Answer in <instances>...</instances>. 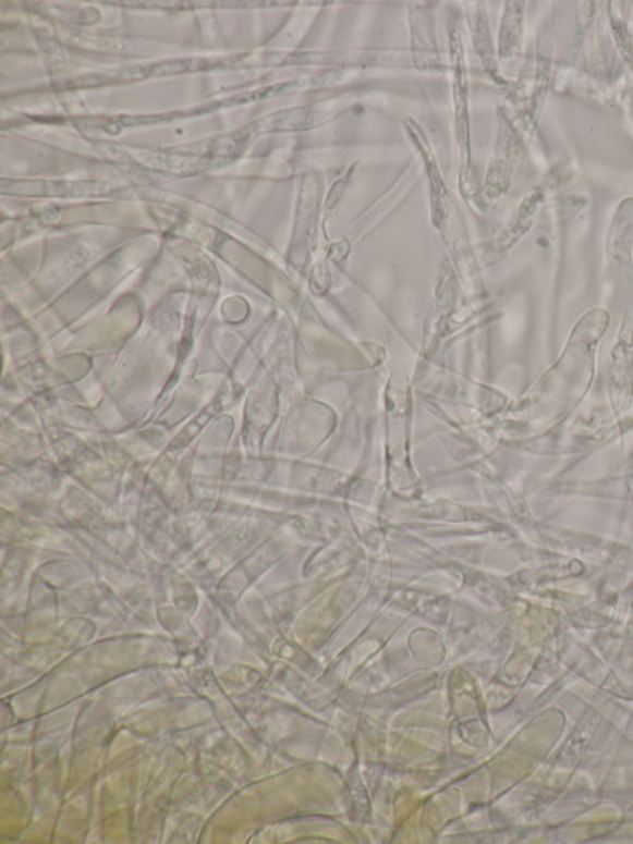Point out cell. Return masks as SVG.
<instances>
[{
    "label": "cell",
    "mask_w": 633,
    "mask_h": 844,
    "mask_svg": "<svg viewBox=\"0 0 633 844\" xmlns=\"http://www.w3.org/2000/svg\"><path fill=\"white\" fill-rule=\"evenodd\" d=\"M450 54L453 68L454 122H457L458 148H460L463 178L466 180L471 167V132H468V83L466 58H464L463 35L457 21L450 23Z\"/></svg>",
    "instance_id": "6da1fadb"
},
{
    "label": "cell",
    "mask_w": 633,
    "mask_h": 844,
    "mask_svg": "<svg viewBox=\"0 0 633 844\" xmlns=\"http://www.w3.org/2000/svg\"><path fill=\"white\" fill-rule=\"evenodd\" d=\"M520 139L509 125H503L502 135L499 138L498 155L495 157L486 181V195L489 198L502 197L509 189L510 181L520 160Z\"/></svg>",
    "instance_id": "7a4b0ae2"
},
{
    "label": "cell",
    "mask_w": 633,
    "mask_h": 844,
    "mask_svg": "<svg viewBox=\"0 0 633 844\" xmlns=\"http://www.w3.org/2000/svg\"><path fill=\"white\" fill-rule=\"evenodd\" d=\"M524 3L507 2L499 33L500 61H513L520 56L524 35Z\"/></svg>",
    "instance_id": "3957f363"
},
{
    "label": "cell",
    "mask_w": 633,
    "mask_h": 844,
    "mask_svg": "<svg viewBox=\"0 0 633 844\" xmlns=\"http://www.w3.org/2000/svg\"><path fill=\"white\" fill-rule=\"evenodd\" d=\"M633 244V197L619 204L610 227V247L618 259L631 260Z\"/></svg>",
    "instance_id": "277c9868"
},
{
    "label": "cell",
    "mask_w": 633,
    "mask_h": 844,
    "mask_svg": "<svg viewBox=\"0 0 633 844\" xmlns=\"http://www.w3.org/2000/svg\"><path fill=\"white\" fill-rule=\"evenodd\" d=\"M472 40H474L475 51L482 59V64L491 75L499 76L498 61H496L495 47H492L491 35H489L488 21L482 10H477L472 20Z\"/></svg>",
    "instance_id": "5b68a950"
}]
</instances>
